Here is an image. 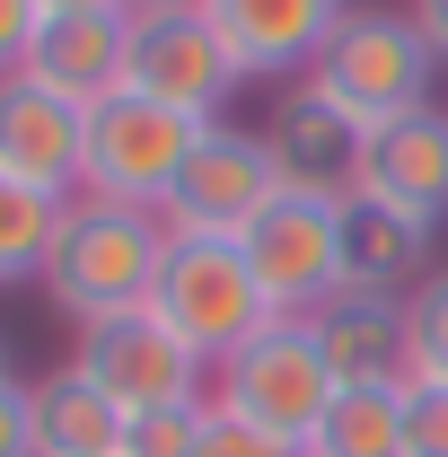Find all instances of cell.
<instances>
[{
  "instance_id": "cell-1",
  "label": "cell",
  "mask_w": 448,
  "mask_h": 457,
  "mask_svg": "<svg viewBox=\"0 0 448 457\" xmlns=\"http://www.w3.org/2000/svg\"><path fill=\"white\" fill-rule=\"evenodd\" d=\"M159 255H168V220H159V212L79 194V203L62 212L54 255H45V290H54L62 317L97 326V317H123V308H150Z\"/></svg>"
},
{
  "instance_id": "cell-2",
  "label": "cell",
  "mask_w": 448,
  "mask_h": 457,
  "mask_svg": "<svg viewBox=\"0 0 448 457\" xmlns=\"http://www.w3.org/2000/svg\"><path fill=\"white\" fill-rule=\"evenodd\" d=\"M150 317L185 352H203L220 370L237 343H255L273 326V299H264V282H255V264H246L237 237L168 228V255H159V282H150Z\"/></svg>"
},
{
  "instance_id": "cell-3",
  "label": "cell",
  "mask_w": 448,
  "mask_h": 457,
  "mask_svg": "<svg viewBox=\"0 0 448 457\" xmlns=\"http://www.w3.org/2000/svg\"><path fill=\"white\" fill-rule=\"evenodd\" d=\"M308 79H317L361 132H378L395 114L431 106L440 54H431V36L413 27V9H343V27L326 36V54H317Z\"/></svg>"
},
{
  "instance_id": "cell-4",
  "label": "cell",
  "mask_w": 448,
  "mask_h": 457,
  "mask_svg": "<svg viewBox=\"0 0 448 457\" xmlns=\"http://www.w3.org/2000/svg\"><path fill=\"white\" fill-rule=\"evenodd\" d=\"M203 114H176L141 88H114L88 106V168H79V194L97 203H141V212H168L185 159L203 150Z\"/></svg>"
},
{
  "instance_id": "cell-5",
  "label": "cell",
  "mask_w": 448,
  "mask_h": 457,
  "mask_svg": "<svg viewBox=\"0 0 448 457\" xmlns=\"http://www.w3.org/2000/svg\"><path fill=\"white\" fill-rule=\"evenodd\" d=\"M123 18H132L123 88H141V97H159V106H176V114L220 123L228 88H237L246 71L228 54V36L212 27V9H203V0H123Z\"/></svg>"
},
{
  "instance_id": "cell-6",
  "label": "cell",
  "mask_w": 448,
  "mask_h": 457,
  "mask_svg": "<svg viewBox=\"0 0 448 457\" xmlns=\"http://www.w3.org/2000/svg\"><path fill=\"white\" fill-rule=\"evenodd\" d=\"M212 404L228 413H246V422H264L273 440H308L317 431V413L335 404V370H326V343L308 317H273L255 343H237L220 370H212Z\"/></svg>"
},
{
  "instance_id": "cell-7",
  "label": "cell",
  "mask_w": 448,
  "mask_h": 457,
  "mask_svg": "<svg viewBox=\"0 0 448 457\" xmlns=\"http://www.w3.org/2000/svg\"><path fill=\"white\" fill-rule=\"evenodd\" d=\"M71 370H79L88 387H106L123 413H150V404H203V370H212V361L185 352L150 308H123V317L79 326Z\"/></svg>"
},
{
  "instance_id": "cell-8",
  "label": "cell",
  "mask_w": 448,
  "mask_h": 457,
  "mask_svg": "<svg viewBox=\"0 0 448 457\" xmlns=\"http://www.w3.org/2000/svg\"><path fill=\"white\" fill-rule=\"evenodd\" d=\"M255 282L273 299V317H317L343 290V203H317V194H273V212L237 237Z\"/></svg>"
},
{
  "instance_id": "cell-9",
  "label": "cell",
  "mask_w": 448,
  "mask_h": 457,
  "mask_svg": "<svg viewBox=\"0 0 448 457\" xmlns=\"http://www.w3.org/2000/svg\"><path fill=\"white\" fill-rule=\"evenodd\" d=\"M255 141H264V159H273L281 194H317V203H352L361 194V123L317 88V79H290L264 123H255Z\"/></svg>"
},
{
  "instance_id": "cell-10",
  "label": "cell",
  "mask_w": 448,
  "mask_h": 457,
  "mask_svg": "<svg viewBox=\"0 0 448 457\" xmlns=\"http://www.w3.org/2000/svg\"><path fill=\"white\" fill-rule=\"evenodd\" d=\"M281 176L273 159H264V141L246 132V123H212L203 132V150L185 159V176H176L168 212L159 220L168 228H203V237H246V228L273 212Z\"/></svg>"
},
{
  "instance_id": "cell-11",
  "label": "cell",
  "mask_w": 448,
  "mask_h": 457,
  "mask_svg": "<svg viewBox=\"0 0 448 457\" xmlns=\"http://www.w3.org/2000/svg\"><path fill=\"white\" fill-rule=\"evenodd\" d=\"M79 168H88V106H71L36 71H9L0 79V176L54 203H79Z\"/></svg>"
},
{
  "instance_id": "cell-12",
  "label": "cell",
  "mask_w": 448,
  "mask_h": 457,
  "mask_svg": "<svg viewBox=\"0 0 448 457\" xmlns=\"http://www.w3.org/2000/svg\"><path fill=\"white\" fill-rule=\"evenodd\" d=\"M361 194L387 203L404 220L440 228L448 220V114L422 106V114H395L361 141Z\"/></svg>"
},
{
  "instance_id": "cell-13",
  "label": "cell",
  "mask_w": 448,
  "mask_h": 457,
  "mask_svg": "<svg viewBox=\"0 0 448 457\" xmlns=\"http://www.w3.org/2000/svg\"><path fill=\"white\" fill-rule=\"evenodd\" d=\"M317 343H326V370L335 387H413V335H404V299L387 290H335L317 317Z\"/></svg>"
},
{
  "instance_id": "cell-14",
  "label": "cell",
  "mask_w": 448,
  "mask_h": 457,
  "mask_svg": "<svg viewBox=\"0 0 448 457\" xmlns=\"http://www.w3.org/2000/svg\"><path fill=\"white\" fill-rule=\"evenodd\" d=\"M212 27L228 36V54L246 79H290V71H317L326 36L343 27V0H203Z\"/></svg>"
},
{
  "instance_id": "cell-15",
  "label": "cell",
  "mask_w": 448,
  "mask_h": 457,
  "mask_svg": "<svg viewBox=\"0 0 448 457\" xmlns=\"http://www.w3.org/2000/svg\"><path fill=\"white\" fill-rule=\"evenodd\" d=\"M123 62H132V18L123 9H45L36 45H27V71L62 88L71 106H97L123 88Z\"/></svg>"
},
{
  "instance_id": "cell-16",
  "label": "cell",
  "mask_w": 448,
  "mask_h": 457,
  "mask_svg": "<svg viewBox=\"0 0 448 457\" xmlns=\"http://www.w3.org/2000/svg\"><path fill=\"white\" fill-rule=\"evenodd\" d=\"M422 264H431V228H422V220H404V212L369 203V194H352V203H343V290H387V299H413Z\"/></svg>"
},
{
  "instance_id": "cell-17",
  "label": "cell",
  "mask_w": 448,
  "mask_h": 457,
  "mask_svg": "<svg viewBox=\"0 0 448 457\" xmlns=\"http://www.w3.org/2000/svg\"><path fill=\"white\" fill-rule=\"evenodd\" d=\"M27 422H36V457H123V404L88 387L79 370H45L27 387Z\"/></svg>"
},
{
  "instance_id": "cell-18",
  "label": "cell",
  "mask_w": 448,
  "mask_h": 457,
  "mask_svg": "<svg viewBox=\"0 0 448 457\" xmlns=\"http://www.w3.org/2000/svg\"><path fill=\"white\" fill-rule=\"evenodd\" d=\"M299 457H404V387H335Z\"/></svg>"
},
{
  "instance_id": "cell-19",
  "label": "cell",
  "mask_w": 448,
  "mask_h": 457,
  "mask_svg": "<svg viewBox=\"0 0 448 457\" xmlns=\"http://www.w3.org/2000/svg\"><path fill=\"white\" fill-rule=\"evenodd\" d=\"M62 212H71V203L18 185V176H0V282H45V255H54V237H62Z\"/></svg>"
},
{
  "instance_id": "cell-20",
  "label": "cell",
  "mask_w": 448,
  "mask_h": 457,
  "mask_svg": "<svg viewBox=\"0 0 448 457\" xmlns=\"http://www.w3.org/2000/svg\"><path fill=\"white\" fill-rule=\"evenodd\" d=\"M404 335H413V378L448 387V273H422L404 299Z\"/></svg>"
},
{
  "instance_id": "cell-21",
  "label": "cell",
  "mask_w": 448,
  "mask_h": 457,
  "mask_svg": "<svg viewBox=\"0 0 448 457\" xmlns=\"http://www.w3.org/2000/svg\"><path fill=\"white\" fill-rule=\"evenodd\" d=\"M203 404H150V413H132L123 422V457H194L203 449Z\"/></svg>"
},
{
  "instance_id": "cell-22",
  "label": "cell",
  "mask_w": 448,
  "mask_h": 457,
  "mask_svg": "<svg viewBox=\"0 0 448 457\" xmlns=\"http://www.w3.org/2000/svg\"><path fill=\"white\" fill-rule=\"evenodd\" d=\"M194 457H299L290 440H273L264 422H246V413H228V404H203V449Z\"/></svg>"
},
{
  "instance_id": "cell-23",
  "label": "cell",
  "mask_w": 448,
  "mask_h": 457,
  "mask_svg": "<svg viewBox=\"0 0 448 457\" xmlns=\"http://www.w3.org/2000/svg\"><path fill=\"white\" fill-rule=\"evenodd\" d=\"M404 457H448V387L440 378L404 387Z\"/></svg>"
},
{
  "instance_id": "cell-24",
  "label": "cell",
  "mask_w": 448,
  "mask_h": 457,
  "mask_svg": "<svg viewBox=\"0 0 448 457\" xmlns=\"http://www.w3.org/2000/svg\"><path fill=\"white\" fill-rule=\"evenodd\" d=\"M36 27H45V9H36V0H0V79H9V71H27Z\"/></svg>"
},
{
  "instance_id": "cell-25",
  "label": "cell",
  "mask_w": 448,
  "mask_h": 457,
  "mask_svg": "<svg viewBox=\"0 0 448 457\" xmlns=\"http://www.w3.org/2000/svg\"><path fill=\"white\" fill-rule=\"evenodd\" d=\"M0 457H36V422H27V387L0 378Z\"/></svg>"
},
{
  "instance_id": "cell-26",
  "label": "cell",
  "mask_w": 448,
  "mask_h": 457,
  "mask_svg": "<svg viewBox=\"0 0 448 457\" xmlns=\"http://www.w3.org/2000/svg\"><path fill=\"white\" fill-rule=\"evenodd\" d=\"M413 27L431 36V54L448 62V0H413Z\"/></svg>"
},
{
  "instance_id": "cell-27",
  "label": "cell",
  "mask_w": 448,
  "mask_h": 457,
  "mask_svg": "<svg viewBox=\"0 0 448 457\" xmlns=\"http://www.w3.org/2000/svg\"><path fill=\"white\" fill-rule=\"evenodd\" d=\"M36 9H123V0H36Z\"/></svg>"
},
{
  "instance_id": "cell-28",
  "label": "cell",
  "mask_w": 448,
  "mask_h": 457,
  "mask_svg": "<svg viewBox=\"0 0 448 457\" xmlns=\"http://www.w3.org/2000/svg\"><path fill=\"white\" fill-rule=\"evenodd\" d=\"M0 378H9V370H0Z\"/></svg>"
}]
</instances>
